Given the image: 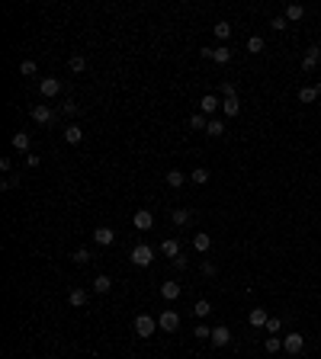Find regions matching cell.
<instances>
[{
    "label": "cell",
    "mask_w": 321,
    "mask_h": 359,
    "mask_svg": "<svg viewBox=\"0 0 321 359\" xmlns=\"http://www.w3.org/2000/svg\"><path fill=\"white\" fill-rule=\"evenodd\" d=\"M170 218H174V225H177V228L190 225V212H186V208H174V215H170Z\"/></svg>",
    "instance_id": "obj_25"
},
{
    "label": "cell",
    "mask_w": 321,
    "mask_h": 359,
    "mask_svg": "<svg viewBox=\"0 0 321 359\" xmlns=\"http://www.w3.org/2000/svg\"><path fill=\"white\" fill-rule=\"evenodd\" d=\"M247 52H251V55H260V52H263V38H260V36H251V38H247Z\"/></svg>",
    "instance_id": "obj_29"
},
{
    "label": "cell",
    "mask_w": 321,
    "mask_h": 359,
    "mask_svg": "<svg viewBox=\"0 0 321 359\" xmlns=\"http://www.w3.org/2000/svg\"><path fill=\"white\" fill-rule=\"evenodd\" d=\"M270 26H273V29H286V26H289V19H286V16H273V19H270Z\"/></svg>",
    "instance_id": "obj_38"
},
{
    "label": "cell",
    "mask_w": 321,
    "mask_h": 359,
    "mask_svg": "<svg viewBox=\"0 0 321 359\" xmlns=\"http://www.w3.org/2000/svg\"><path fill=\"white\" fill-rule=\"evenodd\" d=\"M174 263H177V269H186V266H190V260H186L183 253H180V257H174Z\"/></svg>",
    "instance_id": "obj_42"
},
{
    "label": "cell",
    "mask_w": 321,
    "mask_h": 359,
    "mask_svg": "<svg viewBox=\"0 0 321 359\" xmlns=\"http://www.w3.org/2000/svg\"><path fill=\"white\" fill-rule=\"evenodd\" d=\"M263 350H267V353H280V350H283V340H280V337H267Z\"/></svg>",
    "instance_id": "obj_32"
},
{
    "label": "cell",
    "mask_w": 321,
    "mask_h": 359,
    "mask_svg": "<svg viewBox=\"0 0 321 359\" xmlns=\"http://www.w3.org/2000/svg\"><path fill=\"white\" fill-rule=\"evenodd\" d=\"M318 64H321V48L312 45V48L305 52V58H302V71H315Z\"/></svg>",
    "instance_id": "obj_7"
},
{
    "label": "cell",
    "mask_w": 321,
    "mask_h": 359,
    "mask_svg": "<svg viewBox=\"0 0 321 359\" xmlns=\"http://www.w3.org/2000/svg\"><path fill=\"white\" fill-rule=\"evenodd\" d=\"M160 253H167L170 260H174V257H180V241H177V237H167V241H160Z\"/></svg>",
    "instance_id": "obj_13"
},
{
    "label": "cell",
    "mask_w": 321,
    "mask_h": 359,
    "mask_svg": "<svg viewBox=\"0 0 321 359\" xmlns=\"http://www.w3.org/2000/svg\"><path fill=\"white\" fill-rule=\"evenodd\" d=\"M71 71H74V74H80V71H87V61H84V55H71Z\"/></svg>",
    "instance_id": "obj_30"
},
{
    "label": "cell",
    "mask_w": 321,
    "mask_h": 359,
    "mask_svg": "<svg viewBox=\"0 0 321 359\" xmlns=\"http://www.w3.org/2000/svg\"><path fill=\"white\" fill-rule=\"evenodd\" d=\"M215 36H219V38L225 42V38L231 36V23H225V19H222V23H215Z\"/></svg>",
    "instance_id": "obj_34"
},
{
    "label": "cell",
    "mask_w": 321,
    "mask_h": 359,
    "mask_svg": "<svg viewBox=\"0 0 321 359\" xmlns=\"http://www.w3.org/2000/svg\"><path fill=\"white\" fill-rule=\"evenodd\" d=\"M20 74L32 77V74H36V61H23V64H20Z\"/></svg>",
    "instance_id": "obj_37"
},
{
    "label": "cell",
    "mask_w": 321,
    "mask_h": 359,
    "mask_svg": "<svg viewBox=\"0 0 321 359\" xmlns=\"http://www.w3.org/2000/svg\"><path fill=\"white\" fill-rule=\"evenodd\" d=\"M160 295L167 298V302H177V298H180V283H174V279L164 283V285H160Z\"/></svg>",
    "instance_id": "obj_15"
},
{
    "label": "cell",
    "mask_w": 321,
    "mask_h": 359,
    "mask_svg": "<svg viewBox=\"0 0 321 359\" xmlns=\"http://www.w3.org/2000/svg\"><path fill=\"white\" fill-rule=\"evenodd\" d=\"M132 222H135V228H138V231H151L154 215L148 212V208H141V212H135V218H132Z\"/></svg>",
    "instance_id": "obj_9"
},
{
    "label": "cell",
    "mask_w": 321,
    "mask_h": 359,
    "mask_svg": "<svg viewBox=\"0 0 321 359\" xmlns=\"http://www.w3.org/2000/svg\"><path fill=\"white\" fill-rule=\"evenodd\" d=\"M39 90H42V96H58V93H61V80H58V77H42Z\"/></svg>",
    "instance_id": "obj_5"
},
{
    "label": "cell",
    "mask_w": 321,
    "mask_h": 359,
    "mask_svg": "<svg viewBox=\"0 0 321 359\" xmlns=\"http://www.w3.org/2000/svg\"><path fill=\"white\" fill-rule=\"evenodd\" d=\"M209 340H212L215 346H225L231 340V330L225 327V324H219V327H212V337H209Z\"/></svg>",
    "instance_id": "obj_10"
},
{
    "label": "cell",
    "mask_w": 321,
    "mask_h": 359,
    "mask_svg": "<svg viewBox=\"0 0 321 359\" xmlns=\"http://www.w3.org/2000/svg\"><path fill=\"white\" fill-rule=\"evenodd\" d=\"M202 273H206V276H215V263H202Z\"/></svg>",
    "instance_id": "obj_44"
},
{
    "label": "cell",
    "mask_w": 321,
    "mask_h": 359,
    "mask_svg": "<svg viewBox=\"0 0 321 359\" xmlns=\"http://www.w3.org/2000/svg\"><path fill=\"white\" fill-rule=\"evenodd\" d=\"M71 260H74V263H80V266H84V263H90V250H87V247H77V250H74V257H71Z\"/></svg>",
    "instance_id": "obj_31"
},
{
    "label": "cell",
    "mask_w": 321,
    "mask_h": 359,
    "mask_svg": "<svg viewBox=\"0 0 321 359\" xmlns=\"http://www.w3.org/2000/svg\"><path fill=\"white\" fill-rule=\"evenodd\" d=\"M158 327L167 330V334H174V330L180 327V314H177L174 308H164V311H160V318H158Z\"/></svg>",
    "instance_id": "obj_2"
},
{
    "label": "cell",
    "mask_w": 321,
    "mask_h": 359,
    "mask_svg": "<svg viewBox=\"0 0 321 359\" xmlns=\"http://www.w3.org/2000/svg\"><path fill=\"white\" fill-rule=\"evenodd\" d=\"M222 109H225V115L231 119V115H238V113H241V99H238V96H231V99H222Z\"/></svg>",
    "instance_id": "obj_16"
},
{
    "label": "cell",
    "mask_w": 321,
    "mask_h": 359,
    "mask_svg": "<svg viewBox=\"0 0 321 359\" xmlns=\"http://www.w3.org/2000/svg\"><path fill=\"white\" fill-rule=\"evenodd\" d=\"M199 109H202V115H212L215 109H222V99L215 96V93H206V96L199 99Z\"/></svg>",
    "instance_id": "obj_6"
},
{
    "label": "cell",
    "mask_w": 321,
    "mask_h": 359,
    "mask_svg": "<svg viewBox=\"0 0 321 359\" xmlns=\"http://www.w3.org/2000/svg\"><path fill=\"white\" fill-rule=\"evenodd\" d=\"M209 135H212V138H222L225 135V122H222V119H209Z\"/></svg>",
    "instance_id": "obj_23"
},
{
    "label": "cell",
    "mask_w": 321,
    "mask_h": 359,
    "mask_svg": "<svg viewBox=\"0 0 321 359\" xmlns=\"http://www.w3.org/2000/svg\"><path fill=\"white\" fill-rule=\"evenodd\" d=\"M55 119V113L48 106H42V103H39V106H32V122H39V125H48Z\"/></svg>",
    "instance_id": "obj_8"
},
{
    "label": "cell",
    "mask_w": 321,
    "mask_h": 359,
    "mask_svg": "<svg viewBox=\"0 0 321 359\" xmlns=\"http://www.w3.org/2000/svg\"><path fill=\"white\" fill-rule=\"evenodd\" d=\"M283 350L289 353V356H299V353L305 350V337H302V334H286V340H283Z\"/></svg>",
    "instance_id": "obj_4"
},
{
    "label": "cell",
    "mask_w": 321,
    "mask_h": 359,
    "mask_svg": "<svg viewBox=\"0 0 321 359\" xmlns=\"http://www.w3.org/2000/svg\"><path fill=\"white\" fill-rule=\"evenodd\" d=\"M231 96H235V87H231V84H222V99H231Z\"/></svg>",
    "instance_id": "obj_41"
},
{
    "label": "cell",
    "mask_w": 321,
    "mask_h": 359,
    "mask_svg": "<svg viewBox=\"0 0 321 359\" xmlns=\"http://www.w3.org/2000/svg\"><path fill=\"white\" fill-rule=\"evenodd\" d=\"M193 334H196L199 340H209V337H212V327H206V324H196V330H193Z\"/></svg>",
    "instance_id": "obj_35"
},
{
    "label": "cell",
    "mask_w": 321,
    "mask_h": 359,
    "mask_svg": "<svg viewBox=\"0 0 321 359\" xmlns=\"http://www.w3.org/2000/svg\"><path fill=\"white\" fill-rule=\"evenodd\" d=\"M280 327H283V324H280V318H270V321H267V327H263V330H267V334H280Z\"/></svg>",
    "instance_id": "obj_36"
},
{
    "label": "cell",
    "mask_w": 321,
    "mask_h": 359,
    "mask_svg": "<svg viewBox=\"0 0 321 359\" xmlns=\"http://www.w3.org/2000/svg\"><path fill=\"white\" fill-rule=\"evenodd\" d=\"M190 180H193L196 186H206V183H209V170H206V167H196V170L190 173Z\"/></svg>",
    "instance_id": "obj_21"
},
{
    "label": "cell",
    "mask_w": 321,
    "mask_h": 359,
    "mask_svg": "<svg viewBox=\"0 0 321 359\" xmlns=\"http://www.w3.org/2000/svg\"><path fill=\"white\" fill-rule=\"evenodd\" d=\"M68 302L74 308H80V305H87V292L84 289H71V295H68Z\"/></svg>",
    "instance_id": "obj_22"
},
{
    "label": "cell",
    "mask_w": 321,
    "mask_h": 359,
    "mask_svg": "<svg viewBox=\"0 0 321 359\" xmlns=\"http://www.w3.org/2000/svg\"><path fill=\"white\" fill-rule=\"evenodd\" d=\"M212 61H219V64H228V61H231V48H228V45H219V48L212 52Z\"/></svg>",
    "instance_id": "obj_18"
},
{
    "label": "cell",
    "mask_w": 321,
    "mask_h": 359,
    "mask_svg": "<svg viewBox=\"0 0 321 359\" xmlns=\"http://www.w3.org/2000/svg\"><path fill=\"white\" fill-rule=\"evenodd\" d=\"M10 167H13V161H10V157H3V161H0V170H3V173H10Z\"/></svg>",
    "instance_id": "obj_43"
},
{
    "label": "cell",
    "mask_w": 321,
    "mask_h": 359,
    "mask_svg": "<svg viewBox=\"0 0 321 359\" xmlns=\"http://www.w3.org/2000/svg\"><path fill=\"white\" fill-rule=\"evenodd\" d=\"M315 99H318V90H315V87H302V90H299V103H315Z\"/></svg>",
    "instance_id": "obj_27"
},
{
    "label": "cell",
    "mask_w": 321,
    "mask_h": 359,
    "mask_svg": "<svg viewBox=\"0 0 321 359\" xmlns=\"http://www.w3.org/2000/svg\"><path fill=\"white\" fill-rule=\"evenodd\" d=\"M61 113L64 115H74L77 113V103H71V99H68V103H61Z\"/></svg>",
    "instance_id": "obj_39"
},
{
    "label": "cell",
    "mask_w": 321,
    "mask_h": 359,
    "mask_svg": "<svg viewBox=\"0 0 321 359\" xmlns=\"http://www.w3.org/2000/svg\"><path fill=\"white\" fill-rule=\"evenodd\" d=\"M302 16H305V7H299V3H292V7H286V19H289V23H299Z\"/></svg>",
    "instance_id": "obj_19"
},
{
    "label": "cell",
    "mask_w": 321,
    "mask_h": 359,
    "mask_svg": "<svg viewBox=\"0 0 321 359\" xmlns=\"http://www.w3.org/2000/svg\"><path fill=\"white\" fill-rule=\"evenodd\" d=\"M80 138H84V132L77 129V125H68V129H64V141H68V145H77Z\"/></svg>",
    "instance_id": "obj_20"
},
{
    "label": "cell",
    "mask_w": 321,
    "mask_h": 359,
    "mask_svg": "<svg viewBox=\"0 0 321 359\" xmlns=\"http://www.w3.org/2000/svg\"><path fill=\"white\" fill-rule=\"evenodd\" d=\"M190 129H202V132H206L209 129V119H206V115H202V113H196V115H193V119H190Z\"/></svg>",
    "instance_id": "obj_28"
},
{
    "label": "cell",
    "mask_w": 321,
    "mask_h": 359,
    "mask_svg": "<svg viewBox=\"0 0 321 359\" xmlns=\"http://www.w3.org/2000/svg\"><path fill=\"white\" fill-rule=\"evenodd\" d=\"M16 186H20V176H7L3 180V189H16Z\"/></svg>",
    "instance_id": "obj_40"
},
{
    "label": "cell",
    "mask_w": 321,
    "mask_h": 359,
    "mask_svg": "<svg viewBox=\"0 0 321 359\" xmlns=\"http://www.w3.org/2000/svg\"><path fill=\"white\" fill-rule=\"evenodd\" d=\"M267 321H270L267 308H251V327H267Z\"/></svg>",
    "instance_id": "obj_14"
},
{
    "label": "cell",
    "mask_w": 321,
    "mask_h": 359,
    "mask_svg": "<svg viewBox=\"0 0 321 359\" xmlns=\"http://www.w3.org/2000/svg\"><path fill=\"white\" fill-rule=\"evenodd\" d=\"M209 247H212V237H209L206 231H199V234H193V250H196V253H206Z\"/></svg>",
    "instance_id": "obj_11"
},
{
    "label": "cell",
    "mask_w": 321,
    "mask_h": 359,
    "mask_svg": "<svg viewBox=\"0 0 321 359\" xmlns=\"http://www.w3.org/2000/svg\"><path fill=\"white\" fill-rule=\"evenodd\" d=\"M167 183L177 189V186H183V183H186V176L180 173V170H170V173H167Z\"/></svg>",
    "instance_id": "obj_33"
},
{
    "label": "cell",
    "mask_w": 321,
    "mask_h": 359,
    "mask_svg": "<svg viewBox=\"0 0 321 359\" xmlns=\"http://www.w3.org/2000/svg\"><path fill=\"white\" fill-rule=\"evenodd\" d=\"M154 330H158V321H154L151 314H138V318H135V334L141 337V340H148Z\"/></svg>",
    "instance_id": "obj_1"
},
{
    "label": "cell",
    "mask_w": 321,
    "mask_h": 359,
    "mask_svg": "<svg viewBox=\"0 0 321 359\" xmlns=\"http://www.w3.org/2000/svg\"><path fill=\"white\" fill-rule=\"evenodd\" d=\"M129 257H132V263H135V266H148V263L154 260V250H151L148 244H135Z\"/></svg>",
    "instance_id": "obj_3"
},
{
    "label": "cell",
    "mask_w": 321,
    "mask_h": 359,
    "mask_svg": "<svg viewBox=\"0 0 321 359\" xmlns=\"http://www.w3.org/2000/svg\"><path fill=\"white\" fill-rule=\"evenodd\" d=\"M13 148H16V151H29V135H26V132H16V135H13Z\"/></svg>",
    "instance_id": "obj_24"
},
{
    "label": "cell",
    "mask_w": 321,
    "mask_h": 359,
    "mask_svg": "<svg viewBox=\"0 0 321 359\" xmlns=\"http://www.w3.org/2000/svg\"><path fill=\"white\" fill-rule=\"evenodd\" d=\"M93 237H97L100 247H109V244L116 241V231H113V228H97V231H93Z\"/></svg>",
    "instance_id": "obj_12"
},
{
    "label": "cell",
    "mask_w": 321,
    "mask_h": 359,
    "mask_svg": "<svg viewBox=\"0 0 321 359\" xmlns=\"http://www.w3.org/2000/svg\"><path fill=\"white\" fill-rule=\"evenodd\" d=\"M113 289V279H109V276H97V279H93V292H109Z\"/></svg>",
    "instance_id": "obj_26"
},
{
    "label": "cell",
    "mask_w": 321,
    "mask_h": 359,
    "mask_svg": "<svg viewBox=\"0 0 321 359\" xmlns=\"http://www.w3.org/2000/svg\"><path fill=\"white\" fill-rule=\"evenodd\" d=\"M193 314H196L199 321H202V318H209V314H212V305H209L206 298H199L196 305H193Z\"/></svg>",
    "instance_id": "obj_17"
}]
</instances>
